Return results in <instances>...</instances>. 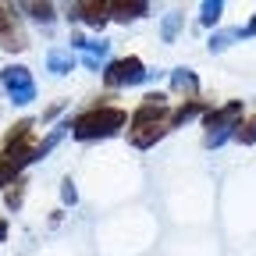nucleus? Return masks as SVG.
Here are the masks:
<instances>
[{
    "instance_id": "nucleus-15",
    "label": "nucleus",
    "mask_w": 256,
    "mask_h": 256,
    "mask_svg": "<svg viewBox=\"0 0 256 256\" xmlns=\"http://www.w3.org/2000/svg\"><path fill=\"white\" fill-rule=\"evenodd\" d=\"M220 11H224L220 0H206V4L200 8V22H203V25H217V22H220Z\"/></svg>"
},
{
    "instance_id": "nucleus-2",
    "label": "nucleus",
    "mask_w": 256,
    "mask_h": 256,
    "mask_svg": "<svg viewBox=\"0 0 256 256\" xmlns=\"http://www.w3.org/2000/svg\"><path fill=\"white\" fill-rule=\"evenodd\" d=\"M124 124H128V114L121 107H96V110H89V114H82V118L72 121V136L82 139V142L110 139V136L121 132Z\"/></svg>"
},
{
    "instance_id": "nucleus-5",
    "label": "nucleus",
    "mask_w": 256,
    "mask_h": 256,
    "mask_svg": "<svg viewBox=\"0 0 256 256\" xmlns=\"http://www.w3.org/2000/svg\"><path fill=\"white\" fill-rule=\"evenodd\" d=\"M0 82H4V89H8L14 107H28L32 100H36V82H32V72L25 68V64H8V68L0 72Z\"/></svg>"
},
{
    "instance_id": "nucleus-14",
    "label": "nucleus",
    "mask_w": 256,
    "mask_h": 256,
    "mask_svg": "<svg viewBox=\"0 0 256 256\" xmlns=\"http://www.w3.org/2000/svg\"><path fill=\"white\" fill-rule=\"evenodd\" d=\"M22 11H28L36 25H54V4H22Z\"/></svg>"
},
{
    "instance_id": "nucleus-18",
    "label": "nucleus",
    "mask_w": 256,
    "mask_h": 256,
    "mask_svg": "<svg viewBox=\"0 0 256 256\" xmlns=\"http://www.w3.org/2000/svg\"><path fill=\"white\" fill-rule=\"evenodd\" d=\"M235 139H238V142H252V139H256V118L246 124V132H235Z\"/></svg>"
},
{
    "instance_id": "nucleus-4",
    "label": "nucleus",
    "mask_w": 256,
    "mask_h": 256,
    "mask_svg": "<svg viewBox=\"0 0 256 256\" xmlns=\"http://www.w3.org/2000/svg\"><path fill=\"white\" fill-rule=\"evenodd\" d=\"M238 118H242V100L224 104L220 110H206V139H203V146L217 150L220 142H228L235 136V128H242Z\"/></svg>"
},
{
    "instance_id": "nucleus-7",
    "label": "nucleus",
    "mask_w": 256,
    "mask_h": 256,
    "mask_svg": "<svg viewBox=\"0 0 256 256\" xmlns=\"http://www.w3.org/2000/svg\"><path fill=\"white\" fill-rule=\"evenodd\" d=\"M171 89H174L178 96H196V92H200L196 72H192V68H174V72H171Z\"/></svg>"
},
{
    "instance_id": "nucleus-20",
    "label": "nucleus",
    "mask_w": 256,
    "mask_h": 256,
    "mask_svg": "<svg viewBox=\"0 0 256 256\" xmlns=\"http://www.w3.org/2000/svg\"><path fill=\"white\" fill-rule=\"evenodd\" d=\"M246 28H249V36H256V14H252V22H249Z\"/></svg>"
},
{
    "instance_id": "nucleus-1",
    "label": "nucleus",
    "mask_w": 256,
    "mask_h": 256,
    "mask_svg": "<svg viewBox=\"0 0 256 256\" xmlns=\"http://www.w3.org/2000/svg\"><path fill=\"white\" fill-rule=\"evenodd\" d=\"M168 100L160 92H150L146 100H142V107L128 118V124H132V146H139V150H146V146H153L160 136L168 132Z\"/></svg>"
},
{
    "instance_id": "nucleus-16",
    "label": "nucleus",
    "mask_w": 256,
    "mask_h": 256,
    "mask_svg": "<svg viewBox=\"0 0 256 256\" xmlns=\"http://www.w3.org/2000/svg\"><path fill=\"white\" fill-rule=\"evenodd\" d=\"M60 200L68 203V206H75V203H78V192H75V185H72V182H64V185H60Z\"/></svg>"
},
{
    "instance_id": "nucleus-9",
    "label": "nucleus",
    "mask_w": 256,
    "mask_h": 256,
    "mask_svg": "<svg viewBox=\"0 0 256 256\" xmlns=\"http://www.w3.org/2000/svg\"><path fill=\"white\" fill-rule=\"evenodd\" d=\"M249 36V28L246 25H238V28H224V32H214V36H210V50L214 54H220V50H228L235 40H246Z\"/></svg>"
},
{
    "instance_id": "nucleus-10",
    "label": "nucleus",
    "mask_w": 256,
    "mask_h": 256,
    "mask_svg": "<svg viewBox=\"0 0 256 256\" xmlns=\"http://www.w3.org/2000/svg\"><path fill=\"white\" fill-rule=\"evenodd\" d=\"M107 11H110V4H78V18H86L92 28H104L107 25V18H110Z\"/></svg>"
},
{
    "instance_id": "nucleus-17",
    "label": "nucleus",
    "mask_w": 256,
    "mask_h": 256,
    "mask_svg": "<svg viewBox=\"0 0 256 256\" xmlns=\"http://www.w3.org/2000/svg\"><path fill=\"white\" fill-rule=\"evenodd\" d=\"M22 196H25V188H22V182H18V185L8 192V206H11V210H18V206H22Z\"/></svg>"
},
{
    "instance_id": "nucleus-8",
    "label": "nucleus",
    "mask_w": 256,
    "mask_h": 256,
    "mask_svg": "<svg viewBox=\"0 0 256 256\" xmlns=\"http://www.w3.org/2000/svg\"><path fill=\"white\" fill-rule=\"evenodd\" d=\"M46 68H50L54 75H68V72L75 68V57H72V50H64V46H54V50L46 54Z\"/></svg>"
},
{
    "instance_id": "nucleus-12",
    "label": "nucleus",
    "mask_w": 256,
    "mask_h": 256,
    "mask_svg": "<svg viewBox=\"0 0 256 256\" xmlns=\"http://www.w3.org/2000/svg\"><path fill=\"white\" fill-rule=\"evenodd\" d=\"M196 114H203V104H196V100H188V104H182L171 118H168V128H178V124H185V121H192Z\"/></svg>"
},
{
    "instance_id": "nucleus-11",
    "label": "nucleus",
    "mask_w": 256,
    "mask_h": 256,
    "mask_svg": "<svg viewBox=\"0 0 256 256\" xmlns=\"http://www.w3.org/2000/svg\"><path fill=\"white\" fill-rule=\"evenodd\" d=\"M182 25H185V14H182V11H168L164 22H160V40H164V43H174L178 32H182Z\"/></svg>"
},
{
    "instance_id": "nucleus-6",
    "label": "nucleus",
    "mask_w": 256,
    "mask_h": 256,
    "mask_svg": "<svg viewBox=\"0 0 256 256\" xmlns=\"http://www.w3.org/2000/svg\"><path fill=\"white\" fill-rule=\"evenodd\" d=\"M153 72H146V64L139 57H121V60H110L107 72H104V82L110 89H121V86H139V82H150Z\"/></svg>"
},
{
    "instance_id": "nucleus-13",
    "label": "nucleus",
    "mask_w": 256,
    "mask_h": 256,
    "mask_svg": "<svg viewBox=\"0 0 256 256\" xmlns=\"http://www.w3.org/2000/svg\"><path fill=\"white\" fill-rule=\"evenodd\" d=\"M110 11L118 22H132V18H142L150 11V4H110Z\"/></svg>"
},
{
    "instance_id": "nucleus-19",
    "label": "nucleus",
    "mask_w": 256,
    "mask_h": 256,
    "mask_svg": "<svg viewBox=\"0 0 256 256\" xmlns=\"http://www.w3.org/2000/svg\"><path fill=\"white\" fill-rule=\"evenodd\" d=\"M4 238H8V220L0 217V242H4Z\"/></svg>"
},
{
    "instance_id": "nucleus-3",
    "label": "nucleus",
    "mask_w": 256,
    "mask_h": 256,
    "mask_svg": "<svg viewBox=\"0 0 256 256\" xmlns=\"http://www.w3.org/2000/svg\"><path fill=\"white\" fill-rule=\"evenodd\" d=\"M28 128H32V121H18L11 128L8 150L0 156V185H11V178H18V171L36 160V146L28 142Z\"/></svg>"
}]
</instances>
